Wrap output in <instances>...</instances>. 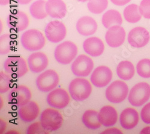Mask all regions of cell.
I'll return each mask as SVG.
<instances>
[{
	"mask_svg": "<svg viewBox=\"0 0 150 134\" xmlns=\"http://www.w3.org/2000/svg\"><path fill=\"white\" fill-rule=\"evenodd\" d=\"M21 42L25 50L35 52L44 47L46 44V39L43 33L39 30L30 29L22 34Z\"/></svg>",
	"mask_w": 150,
	"mask_h": 134,
	"instance_id": "1",
	"label": "cell"
},
{
	"mask_svg": "<svg viewBox=\"0 0 150 134\" xmlns=\"http://www.w3.org/2000/svg\"><path fill=\"white\" fill-rule=\"evenodd\" d=\"M69 91L71 98L76 101H83L90 96L92 87L90 82L84 78L74 79L70 83Z\"/></svg>",
	"mask_w": 150,
	"mask_h": 134,
	"instance_id": "2",
	"label": "cell"
},
{
	"mask_svg": "<svg viewBox=\"0 0 150 134\" xmlns=\"http://www.w3.org/2000/svg\"><path fill=\"white\" fill-rule=\"evenodd\" d=\"M78 54L76 45L71 41H67L57 45L54 52L57 61L61 65L70 64Z\"/></svg>",
	"mask_w": 150,
	"mask_h": 134,
	"instance_id": "3",
	"label": "cell"
},
{
	"mask_svg": "<svg viewBox=\"0 0 150 134\" xmlns=\"http://www.w3.org/2000/svg\"><path fill=\"white\" fill-rule=\"evenodd\" d=\"M40 121L42 126L51 132L59 129L63 123V117L58 111L52 108H47L42 113Z\"/></svg>",
	"mask_w": 150,
	"mask_h": 134,
	"instance_id": "4",
	"label": "cell"
},
{
	"mask_svg": "<svg viewBox=\"0 0 150 134\" xmlns=\"http://www.w3.org/2000/svg\"><path fill=\"white\" fill-rule=\"evenodd\" d=\"M4 68L12 78L21 77L28 71L25 60L20 56L8 57L4 64Z\"/></svg>",
	"mask_w": 150,
	"mask_h": 134,
	"instance_id": "5",
	"label": "cell"
},
{
	"mask_svg": "<svg viewBox=\"0 0 150 134\" xmlns=\"http://www.w3.org/2000/svg\"><path fill=\"white\" fill-rule=\"evenodd\" d=\"M129 93L127 85L121 80H115L107 88L105 95L106 99L112 103H120L127 98Z\"/></svg>",
	"mask_w": 150,
	"mask_h": 134,
	"instance_id": "6",
	"label": "cell"
},
{
	"mask_svg": "<svg viewBox=\"0 0 150 134\" xmlns=\"http://www.w3.org/2000/svg\"><path fill=\"white\" fill-rule=\"evenodd\" d=\"M150 98V86L145 82L137 83L131 89L128 100L133 106L139 107L145 103Z\"/></svg>",
	"mask_w": 150,
	"mask_h": 134,
	"instance_id": "7",
	"label": "cell"
},
{
	"mask_svg": "<svg viewBox=\"0 0 150 134\" xmlns=\"http://www.w3.org/2000/svg\"><path fill=\"white\" fill-rule=\"evenodd\" d=\"M58 73L53 70H47L37 77L35 83L38 90L43 92H48L54 90L59 83Z\"/></svg>",
	"mask_w": 150,
	"mask_h": 134,
	"instance_id": "8",
	"label": "cell"
},
{
	"mask_svg": "<svg viewBox=\"0 0 150 134\" xmlns=\"http://www.w3.org/2000/svg\"><path fill=\"white\" fill-rule=\"evenodd\" d=\"M7 97L10 105L20 107L30 102L32 94L25 85H18L10 91Z\"/></svg>",
	"mask_w": 150,
	"mask_h": 134,
	"instance_id": "9",
	"label": "cell"
},
{
	"mask_svg": "<svg viewBox=\"0 0 150 134\" xmlns=\"http://www.w3.org/2000/svg\"><path fill=\"white\" fill-rule=\"evenodd\" d=\"M93 68L94 62L92 59L85 54L78 56L71 65L73 75L79 77L89 76Z\"/></svg>",
	"mask_w": 150,
	"mask_h": 134,
	"instance_id": "10",
	"label": "cell"
},
{
	"mask_svg": "<svg viewBox=\"0 0 150 134\" xmlns=\"http://www.w3.org/2000/svg\"><path fill=\"white\" fill-rule=\"evenodd\" d=\"M45 33L46 38L49 41L52 43H58L66 38L67 30L63 23L55 20L47 24Z\"/></svg>",
	"mask_w": 150,
	"mask_h": 134,
	"instance_id": "11",
	"label": "cell"
},
{
	"mask_svg": "<svg viewBox=\"0 0 150 134\" xmlns=\"http://www.w3.org/2000/svg\"><path fill=\"white\" fill-rule=\"evenodd\" d=\"M46 101L51 107L60 109L65 108L69 104L70 97L65 90L57 88L49 93Z\"/></svg>",
	"mask_w": 150,
	"mask_h": 134,
	"instance_id": "12",
	"label": "cell"
},
{
	"mask_svg": "<svg viewBox=\"0 0 150 134\" xmlns=\"http://www.w3.org/2000/svg\"><path fill=\"white\" fill-rule=\"evenodd\" d=\"M8 28L16 32L23 31L28 27L29 18L23 11L17 10L10 14L7 20Z\"/></svg>",
	"mask_w": 150,
	"mask_h": 134,
	"instance_id": "13",
	"label": "cell"
},
{
	"mask_svg": "<svg viewBox=\"0 0 150 134\" xmlns=\"http://www.w3.org/2000/svg\"><path fill=\"white\" fill-rule=\"evenodd\" d=\"M112 78L111 70L105 65L97 67L91 76V82L97 88H103L110 83Z\"/></svg>",
	"mask_w": 150,
	"mask_h": 134,
	"instance_id": "14",
	"label": "cell"
},
{
	"mask_svg": "<svg viewBox=\"0 0 150 134\" xmlns=\"http://www.w3.org/2000/svg\"><path fill=\"white\" fill-rule=\"evenodd\" d=\"M127 39L132 47L142 48L149 42L150 35L148 31L144 27H137L130 31Z\"/></svg>",
	"mask_w": 150,
	"mask_h": 134,
	"instance_id": "15",
	"label": "cell"
},
{
	"mask_svg": "<svg viewBox=\"0 0 150 134\" xmlns=\"http://www.w3.org/2000/svg\"><path fill=\"white\" fill-rule=\"evenodd\" d=\"M126 32L120 26H114L108 29L105 34L107 44L112 48L120 47L126 39Z\"/></svg>",
	"mask_w": 150,
	"mask_h": 134,
	"instance_id": "16",
	"label": "cell"
},
{
	"mask_svg": "<svg viewBox=\"0 0 150 134\" xmlns=\"http://www.w3.org/2000/svg\"><path fill=\"white\" fill-rule=\"evenodd\" d=\"M49 60L46 54L42 52L32 53L28 59L30 70L34 73H40L47 67Z\"/></svg>",
	"mask_w": 150,
	"mask_h": 134,
	"instance_id": "17",
	"label": "cell"
},
{
	"mask_svg": "<svg viewBox=\"0 0 150 134\" xmlns=\"http://www.w3.org/2000/svg\"><path fill=\"white\" fill-rule=\"evenodd\" d=\"M45 9L47 15L52 18L62 19L67 14L66 4L62 0H47Z\"/></svg>",
	"mask_w": 150,
	"mask_h": 134,
	"instance_id": "18",
	"label": "cell"
},
{
	"mask_svg": "<svg viewBox=\"0 0 150 134\" xmlns=\"http://www.w3.org/2000/svg\"><path fill=\"white\" fill-rule=\"evenodd\" d=\"M39 106L34 101H30L26 105L20 106L18 110L20 119L25 123H30L35 120L39 116Z\"/></svg>",
	"mask_w": 150,
	"mask_h": 134,
	"instance_id": "19",
	"label": "cell"
},
{
	"mask_svg": "<svg viewBox=\"0 0 150 134\" xmlns=\"http://www.w3.org/2000/svg\"><path fill=\"white\" fill-rule=\"evenodd\" d=\"M120 121L122 128L129 130L134 128L139 122V114L136 109L127 107L121 113Z\"/></svg>",
	"mask_w": 150,
	"mask_h": 134,
	"instance_id": "20",
	"label": "cell"
},
{
	"mask_svg": "<svg viewBox=\"0 0 150 134\" xmlns=\"http://www.w3.org/2000/svg\"><path fill=\"white\" fill-rule=\"evenodd\" d=\"M100 123L105 127H110L115 125L118 120V113L112 106L107 105L102 107L98 115Z\"/></svg>",
	"mask_w": 150,
	"mask_h": 134,
	"instance_id": "21",
	"label": "cell"
},
{
	"mask_svg": "<svg viewBox=\"0 0 150 134\" xmlns=\"http://www.w3.org/2000/svg\"><path fill=\"white\" fill-rule=\"evenodd\" d=\"M83 50L86 53L93 57L101 56L105 50L103 41L97 37L87 38L83 43Z\"/></svg>",
	"mask_w": 150,
	"mask_h": 134,
	"instance_id": "22",
	"label": "cell"
},
{
	"mask_svg": "<svg viewBox=\"0 0 150 134\" xmlns=\"http://www.w3.org/2000/svg\"><path fill=\"white\" fill-rule=\"evenodd\" d=\"M78 32L84 36L94 34L97 30V24L94 19L89 16H84L79 19L76 23Z\"/></svg>",
	"mask_w": 150,
	"mask_h": 134,
	"instance_id": "23",
	"label": "cell"
},
{
	"mask_svg": "<svg viewBox=\"0 0 150 134\" xmlns=\"http://www.w3.org/2000/svg\"><path fill=\"white\" fill-rule=\"evenodd\" d=\"M102 22L103 26L108 29L114 26H121L122 23V19L118 10L110 9L103 14Z\"/></svg>",
	"mask_w": 150,
	"mask_h": 134,
	"instance_id": "24",
	"label": "cell"
},
{
	"mask_svg": "<svg viewBox=\"0 0 150 134\" xmlns=\"http://www.w3.org/2000/svg\"><path fill=\"white\" fill-rule=\"evenodd\" d=\"M134 68L133 64L128 60H123L119 63L117 67V74L120 79L128 80L134 75Z\"/></svg>",
	"mask_w": 150,
	"mask_h": 134,
	"instance_id": "25",
	"label": "cell"
},
{
	"mask_svg": "<svg viewBox=\"0 0 150 134\" xmlns=\"http://www.w3.org/2000/svg\"><path fill=\"white\" fill-rule=\"evenodd\" d=\"M98 113L94 110L90 109L86 111L82 117L83 124L86 128L91 130L97 129L101 127L98 117Z\"/></svg>",
	"mask_w": 150,
	"mask_h": 134,
	"instance_id": "26",
	"label": "cell"
},
{
	"mask_svg": "<svg viewBox=\"0 0 150 134\" xmlns=\"http://www.w3.org/2000/svg\"><path fill=\"white\" fill-rule=\"evenodd\" d=\"M123 15L125 19L130 23L139 22L142 17L138 6L135 4H130L125 8Z\"/></svg>",
	"mask_w": 150,
	"mask_h": 134,
	"instance_id": "27",
	"label": "cell"
},
{
	"mask_svg": "<svg viewBox=\"0 0 150 134\" xmlns=\"http://www.w3.org/2000/svg\"><path fill=\"white\" fill-rule=\"evenodd\" d=\"M45 0H37L34 2L30 7V12L31 16L37 19H43L47 17Z\"/></svg>",
	"mask_w": 150,
	"mask_h": 134,
	"instance_id": "28",
	"label": "cell"
},
{
	"mask_svg": "<svg viewBox=\"0 0 150 134\" xmlns=\"http://www.w3.org/2000/svg\"><path fill=\"white\" fill-rule=\"evenodd\" d=\"M108 6V0H89L87 4L89 11L94 14H102L106 9Z\"/></svg>",
	"mask_w": 150,
	"mask_h": 134,
	"instance_id": "29",
	"label": "cell"
},
{
	"mask_svg": "<svg viewBox=\"0 0 150 134\" xmlns=\"http://www.w3.org/2000/svg\"><path fill=\"white\" fill-rule=\"evenodd\" d=\"M137 72L142 78H150V59H143L137 63Z\"/></svg>",
	"mask_w": 150,
	"mask_h": 134,
	"instance_id": "30",
	"label": "cell"
},
{
	"mask_svg": "<svg viewBox=\"0 0 150 134\" xmlns=\"http://www.w3.org/2000/svg\"><path fill=\"white\" fill-rule=\"evenodd\" d=\"M12 38L10 34H4L0 37V54H7L11 50Z\"/></svg>",
	"mask_w": 150,
	"mask_h": 134,
	"instance_id": "31",
	"label": "cell"
},
{
	"mask_svg": "<svg viewBox=\"0 0 150 134\" xmlns=\"http://www.w3.org/2000/svg\"><path fill=\"white\" fill-rule=\"evenodd\" d=\"M11 77L6 72H0V93L7 92L10 90L12 83Z\"/></svg>",
	"mask_w": 150,
	"mask_h": 134,
	"instance_id": "32",
	"label": "cell"
},
{
	"mask_svg": "<svg viewBox=\"0 0 150 134\" xmlns=\"http://www.w3.org/2000/svg\"><path fill=\"white\" fill-rule=\"evenodd\" d=\"M28 134H47L50 132L46 130L40 122H36L31 125L27 129Z\"/></svg>",
	"mask_w": 150,
	"mask_h": 134,
	"instance_id": "33",
	"label": "cell"
},
{
	"mask_svg": "<svg viewBox=\"0 0 150 134\" xmlns=\"http://www.w3.org/2000/svg\"><path fill=\"white\" fill-rule=\"evenodd\" d=\"M139 9L142 16L146 19H150V0H142Z\"/></svg>",
	"mask_w": 150,
	"mask_h": 134,
	"instance_id": "34",
	"label": "cell"
},
{
	"mask_svg": "<svg viewBox=\"0 0 150 134\" xmlns=\"http://www.w3.org/2000/svg\"><path fill=\"white\" fill-rule=\"evenodd\" d=\"M141 117L145 123L150 124V102L145 105L142 109Z\"/></svg>",
	"mask_w": 150,
	"mask_h": 134,
	"instance_id": "35",
	"label": "cell"
},
{
	"mask_svg": "<svg viewBox=\"0 0 150 134\" xmlns=\"http://www.w3.org/2000/svg\"><path fill=\"white\" fill-rule=\"evenodd\" d=\"M108 133L109 134H113V133L122 134V132H121V130H120L118 128H115L108 129L105 130V131H103V132H102V134H108Z\"/></svg>",
	"mask_w": 150,
	"mask_h": 134,
	"instance_id": "36",
	"label": "cell"
},
{
	"mask_svg": "<svg viewBox=\"0 0 150 134\" xmlns=\"http://www.w3.org/2000/svg\"><path fill=\"white\" fill-rule=\"evenodd\" d=\"M131 0H110V1L114 4L118 6H122L127 4Z\"/></svg>",
	"mask_w": 150,
	"mask_h": 134,
	"instance_id": "37",
	"label": "cell"
},
{
	"mask_svg": "<svg viewBox=\"0 0 150 134\" xmlns=\"http://www.w3.org/2000/svg\"><path fill=\"white\" fill-rule=\"evenodd\" d=\"M141 134H150V126L145 127L141 131Z\"/></svg>",
	"mask_w": 150,
	"mask_h": 134,
	"instance_id": "38",
	"label": "cell"
},
{
	"mask_svg": "<svg viewBox=\"0 0 150 134\" xmlns=\"http://www.w3.org/2000/svg\"><path fill=\"white\" fill-rule=\"evenodd\" d=\"M17 2L19 3L20 4L25 5V4H27L31 3L33 0H16Z\"/></svg>",
	"mask_w": 150,
	"mask_h": 134,
	"instance_id": "39",
	"label": "cell"
},
{
	"mask_svg": "<svg viewBox=\"0 0 150 134\" xmlns=\"http://www.w3.org/2000/svg\"><path fill=\"white\" fill-rule=\"evenodd\" d=\"M11 0H0V4L1 6H6L10 4Z\"/></svg>",
	"mask_w": 150,
	"mask_h": 134,
	"instance_id": "40",
	"label": "cell"
},
{
	"mask_svg": "<svg viewBox=\"0 0 150 134\" xmlns=\"http://www.w3.org/2000/svg\"><path fill=\"white\" fill-rule=\"evenodd\" d=\"M77 1H78L79 2H82V3H85L86 1H88L89 0H77Z\"/></svg>",
	"mask_w": 150,
	"mask_h": 134,
	"instance_id": "41",
	"label": "cell"
}]
</instances>
